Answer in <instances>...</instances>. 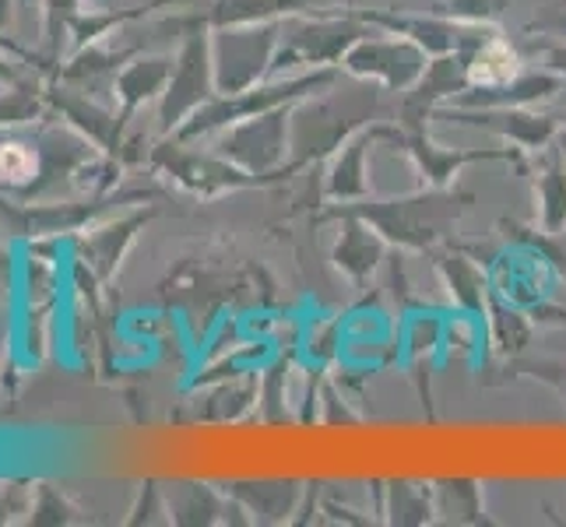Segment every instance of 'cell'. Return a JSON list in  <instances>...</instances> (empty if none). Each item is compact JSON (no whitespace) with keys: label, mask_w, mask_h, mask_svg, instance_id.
Returning <instances> with one entry per match:
<instances>
[{"label":"cell","mask_w":566,"mask_h":527,"mask_svg":"<svg viewBox=\"0 0 566 527\" xmlns=\"http://www.w3.org/2000/svg\"><path fill=\"white\" fill-rule=\"evenodd\" d=\"M35 172V155L22 145H0V176L4 180H29Z\"/></svg>","instance_id":"cell-1"}]
</instances>
